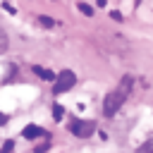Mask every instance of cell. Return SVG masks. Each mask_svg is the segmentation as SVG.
<instances>
[{
	"label": "cell",
	"mask_w": 153,
	"mask_h": 153,
	"mask_svg": "<svg viewBox=\"0 0 153 153\" xmlns=\"http://www.w3.org/2000/svg\"><path fill=\"white\" fill-rule=\"evenodd\" d=\"M139 2H141V0H136V5H139Z\"/></svg>",
	"instance_id": "obj_15"
},
{
	"label": "cell",
	"mask_w": 153,
	"mask_h": 153,
	"mask_svg": "<svg viewBox=\"0 0 153 153\" xmlns=\"http://www.w3.org/2000/svg\"><path fill=\"white\" fill-rule=\"evenodd\" d=\"M33 74H36V76H41V79H45V81H55V76H57V74H53L50 69H45V67H38V65L33 67Z\"/></svg>",
	"instance_id": "obj_5"
},
{
	"label": "cell",
	"mask_w": 153,
	"mask_h": 153,
	"mask_svg": "<svg viewBox=\"0 0 153 153\" xmlns=\"http://www.w3.org/2000/svg\"><path fill=\"white\" fill-rule=\"evenodd\" d=\"M12 148H14V141H5L2 148H0V153H12Z\"/></svg>",
	"instance_id": "obj_11"
},
{
	"label": "cell",
	"mask_w": 153,
	"mask_h": 153,
	"mask_svg": "<svg viewBox=\"0 0 153 153\" xmlns=\"http://www.w3.org/2000/svg\"><path fill=\"white\" fill-rule=\"evenodd\" d=\"M62 115H65V108L62 105H53V117L55 120H62Z\"/></svg>",
	"instance_id": "obj_10"
},
{
	"label": "cell",
	"mask_w": 153,
	"mask_h": 153,
	"mask_svg": "<svg viewBox=\"0 0 153 153\" xmlns=\"http://www.w3.org/2000/svg\"><path fill=\"white\" fill-rule=\"evenodd\" d=\"M131 88H134V76H131V74L122 76V81L117 84V88L105 96V100H103V115H105V117H115V112H117V110L124 105V100L129 98Z\"/></svg>",
	"instance_id": "obj_1"
},
{
	"label": "cell",
	"mask_w": 153,
	"mask_h": 153,
	"mask_svg": "<svg viewBox=\"0 0 153 153\" xmlns=\"http://www.w3.org/2000/svg\"><path fill=\"white\" fill-rule=\"evenodd\" d=\"M96 5L98 7H105V0H96Z\"/></svg>",
	"instance_id": "obj_14"
},
{
	"label": "cell",
	"mask_w": 153,
	"mask_h": 153,
	"mask_svg": "<svg viewBox=\"0 0 153 153\" xmlns=\"http://www.w3.org/2000/svg\"><path fill=\"white\" fill-rule=\"evenodd\" d=\"M36 22H38L41 26H45V29H53V26H55V19H53V17H45V14H41Z\"/></svg>",
	"instance_id": "obj_6"
},
{
	"label": "cell",
	"mask_w": 153,
	"mask_h": 153,
	"mask_svg": "<svg viewBox=\"0 0 153 153\" xmlns=\"http://www.w3.org/2000/svg\"><path fill=\"white\" fill-rule=\"evenodd\" d=\"M76 7H79V12H81V14H86V17H91V14H93V7H91V5H86V2H76Z\"/></svg>",
	"instance_id": "obj_9"
},
{
	"label": "cell",
	"mask_w": 153,
	"mask_h": 153,
	"mask_svg": "<svg viewBox=\"0 0 153 153\" xmlns=\"http://www.w3.org/2000/svg\"><path fill=\"white\" fill-rule=\"evenodd\" d=\"M5 122H7V115H5V112H0V124H5Z\"/></svg>",
	"instance_id": "obj_13"
},
{
	"label": "cell",
	"mask_w": 153,
	"mask_h": 153,
	"mask_svg": "<svg viewBox=\"0 0 153 153\" xmlns=\"http://www.w3.org/2000/svg\"><path fill=\"white\" fill-rule=\"evenodd\" d=\"M110 17H112V19H115V22H122V14H120V12H115V10H112V12H110Z\"/></svg>",
	"instance_id": "obj_12"
},
{
	"label": "cell",
	"mask_w": 153,
	"mask_h": 153,
	"mask_svg": "<svg viewBox=\"0 0 153 153\" xmlns=\"http://www.w3.org/2000/svg\"><path fill=\"white\" fill-rule=\"evenodd\" d=\"M139 153H153V136H148V139L139 146Z\"/></svg>",
	"instance_id": "obj_7"
},
{
	"label": "cell",
	"mask_w": 153,
	"mask_h": 153,
	"mask_svg": "<svg viewBox=\"0 0 153 153\" xmlns=\"http://www.w3.org/2000/svg\"><path fill=\"white\" fill-rule=\"evenodd\" d=\"M74 84H76V74H74V72H69V69H62V72L55 76L53 93H55V96H57V93H65V91H69Z\"/></svg>",
	"instance_id": "obj_2"
},
{
	"label": "cell",
	"mask_w": 153,
	"mask_h": 153,
	"mask_svg": "<svg viewBox=\"0 0 153 153\" xmlns=\"http://www.w3.org/2000/svg\"><path fill=\"white\" fill-rule=\"evenodd\" d=\"M69 131L74 136H79V139H86V136H91L96 131V122H91V120H74L69 124Z\"/></svg>",
	"instance_id": "obj_3"
},
{
	"label": "cell",
	"mask_w": 153,
	"mask_h": 153,
	"mask_svg": "<svg viewBox=\"0 0 153 153\" xmlns=\"http://www.w3.org/2000/svg\"><path fill=\"white\" fill-rule=\"evenodd\" d=\"M7 45H10V38H7L5 29L0 26V53H5V50H7Z\"/></svg>",
	"instance_id": "obj_8"
},
{
	"label": "cell",
	"mask_w": 153,
	"mask_h": 153,
	"mask_svg": "<svg viewBox=\"0 0 153 153\" xmlns=\"http://www.w3.org/2000/svg\"><path fill=\"white\" fill-rule=\"evenodd\" d=\"M22 136H24V139H29V141H33V139L48 136V131H45L43 127H38V124H26V127L22 129Z\"/></svg>",
	"instance_id": "obj_4"
}]
</instances>
